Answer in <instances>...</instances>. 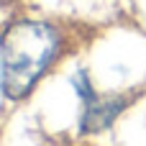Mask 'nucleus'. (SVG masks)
<instances>
[{"instance_id":"f257e3e1","label":"nucleus","mask_w":146,"mask_h":146,"mask_svg":"<svg viewBox=\"0 0 146 146\" xmlns=\"http://www.w3.org/2000/svg\"><path fill=\"white\" fill-rule=\"evenodd\" d=\"M85 26L69 21H15L3 33V92L26 98L36 82L82 41Z\"/></svg>"},{"instance_id":"f03ea898","label":"nucleus","mask_w":146,"mask_h":146,"mask_svg":"<svg viewBox=\"0 0 146 146\" xmlns=\"http://www.w3.org/2000/svg\"><path fill=\"white\" fill-rule=\"evenodd\" d=\"M77 87H80V95H82V100H85V115H82V131H87V133H92V131H100V128H105L128 103H126V98H115V95H110V98H98L92 90H90V82L85 80V77H80L77 80Z\"/></svg>"}]
</instances>
